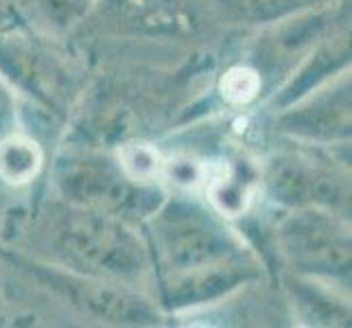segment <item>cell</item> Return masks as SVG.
<instances>
[{
    "label": "cell",
    "instance_id": "d6986e66",
    "mask_svg": "<svg viewBox=\"0 0 352 328\" xmlns=\"http://www.w3.org/2000/svg\"><path fill=\"white\" fill-rule=\"evenodd\" d=\"M5 18V14H3V11H0V20H3Z\"/></svg>",
    "mask_w": 352,
    "mask_h": 328
},
{
    "label": "cell",
    "instance_id": "5b68a950",
    "mask_svg": "<svg viewBox=\"0 0 352 328\" xmlns=\"http://www.w3.org/2000/svg\"><path fill=\"white\" fill-rule=\"evenodd\" d=\"M0 79L55 118H68L83 92V72L62 48L31 31H0Z\"/></svg>",
    "mask_w": 352,
    "mask_h": 328
},
{
    "label": "cell",
    "instance_id": "7c38bea8",
    "mask_svg": "<svg viewBox=\"0 0 352 328\" xmlns=\"http://www.w3.org/2000/svg\"><path fill=\"white\" fill-rule=\"evenodd\" d=\"M258 188L261 175L250 162L230 160V157L208 162V175L204 184L206 204L228 221L250 215Z\"/></svg>",
    "mask_w": 352,
    "mask_h": 328
},
{
    "label": "cell",
    "instance_id": "8992f818",
    "mask_svg": "<svg viewBox=\"0 0 352 328\" xmlns=\"http://www.w3.org/2000/svg\"><path fill=\"white\" fill-rule=\"evenodd\" d=\"M272 232L278 259L296 276L322 283L350 276V226L344 215L324 208L287 210Z\"/></svg>",
    "mask_w": 352,
    "mask_h": 328
},
{
    "label": "cell",
    "instance_id": "7a4b0ae2",
    "mask_svg": "<svg viewBox=\"0 0 352 328\" xmlns=\"http://www.w3.org/2000/svg\"><path fill=\"white\" fill-rule=\"evenodd\" d=\"M153 261V274L188 272L199 267L252 259L228 219L208 204L179 193L164 197L157 210L142 223Z\"/></svg>",
    "mask_w": 352,
    "mask_h": 328
},
{
    "label": "cell",
    "instance_id": "277c9868",
    "mask_svg": "<svg viewBox=\"0 0 352 328\" xmlns=\"http://www.w3.org/2000/svg\"><path fill=\"white\" fill-rule=\"evenodd\" d=\"M0 259L29 281L38 283V287L48 291L53 298L96 322L114 326H153L162 318L153 300L144 298L138 287L70 272L33 259L5 243H0Z\"/></svg>",
    "mask_w": 352,
    "mask_h": 328
},
{
    "label": "cell",
    "instance_id": "2e32d148",
    "mask_svg": "<svg viewBox=\"0 0 352 328\" xmlns=\"http://www.w3.org/2000/svg\"><path fill=\"white\" fill-rule=\"evenodd\" d=\"M263 88H265L263 72L252 64L230 66L228 70H223L219 83H217V92H219L221 101L234 109H243L256 103L263 94Z\"/></svg>",
    "mask_w": 352,
    "mask_h": 328
},
{
    "label": "cell",
    "instance_id": "ba28073f",
    "mask_svg": "<svg viewBox=\"0 0 352 328\" xmlns=\"http://www.w3.org/2000/svg\"><path fill=\"white\" fill-rule=\"evenodd\" d=\"M276 129L315 147L346 144L350 140V77L344 72L280 109Z\"/></svg>",
    "mask_w": 352,
    "mask_h": 328
},
{
    "label": "cell",
    "instance_id": "3957f363",
    "mask_svg": "<svg viewBox=\"0 0 352 328\" xmlns=\"http://www.w3.org/2000/svg\"><path fill=\"white\" fill-rule=\"evenodd\" d=\"M51 182L59 199L144 223L164 201L160 184H144L129 177L114 153L94 147H72L55 157Z\"/></svg>",
    "mask_w": 352,
    "mask_h": 328
},
{
    "label": "cell",
    "instance_id": "6da1fadb",
    "mask_svg": "<svg viewBox=\"0 0 352 328\" xmlns=\"http://www.w3.org/2000/svg\"><path fill=\"white\" fill-rule=\"evenodd\" d=\"M24 239L29 250H16L103 281L138 287L153 272L147 239L136 226L59 197L33 212Z\"/></svg>",
    "mask_w": 352,
    "mask_h": 328
},
{
    "label": "cell",
    "instance_id": "30bf717a",
    "mask_svg": "<svg viewBox=\"0 0 352 328\" xmlns=\"http://www.w3.org/2000/svg\"><path fill=\"white\" fill-rule=\"evenodd\" d=\"M107 16L120 31L138 35H188L199 27V0H107Z\"/></svg>",
    "mask_w": 352,
    "mask_h": 328
},
{
    "label": "cell",
    "instance_id": "9c48e42d",
    "mask_svg": "<svg viewBox=\"0 0 352 328\" xmlns=\"http://www.w3.org/2000/svg\"><path fill=\"white\" fill-rule=\"evenodd\" d=\"M261 272L252 259L230 261L221 265L199 267L188 272L155 274L157 302L166 311L199 309L228 298L239 287L256 281Z\"/></svg>",
    "mask_w": 352,
    "mask_h": 328
},
{
    "label": "cell",
    "instance_id": "8fae6325",
    "mask_svg": "<svg viewBox=\"0 0 352 328\" xmlns=\"http://www.w3.org/2000/svg\"><path fill=\"white\" fill-rule=\"evenodd\" d=\"M350 68V33L344 29L339 33H326L315 42L309 53L302 57L298 68L291 72V77L276 90L272 107L280 112L287 105L300 101L309 92L326 86L329 81Z\"/></svg>",
    "mask_w": 352,
    "mask_h": 328
},
{
    "label": "cell",
    "instance_id": "52a82bcc",
    "mask_svg": "<svg viewBox=\"0 0 352 328\" xmlns=\"http://www.w3.org/2000/svg\"><path fill=\"white\" fill-rule=\"evenodd\" d=\"M261 186L267 199L285 210L324 208L350 212V179L331 157L315 149L278 151L265 160Z\"/></svg>",
    "mask_w": 352,
    "mask_h": 328
},
{
    "label": "cell",
    "instance_id": "4fadbf2b",
    "mask_svg": "<svg viewBox=\"0 0 352 328\" xmlns=\"http://www.w3.org/2000/svg\"><path fill=\"white\" fill-rule=\"evenodd\" d=\"M44 149L33 136L14 131L0 138V182L9 186H27L42 173Z\"/></svg>",
    "mask_w": 352,
    "mask_h": 328
},
{
    "label": "cell",
    "instance_id": "ac0fdd59",
    "mask_svg": "<svg viewBox=\"0 0 352 328\" xmlns=\"http://www.w3.org/2000/svg\"><path fill=\"white\" fill-rule=\"evenodd\" d=\"M20 129L16 92L0 79V138Z\"/></svg>",
    "mask_w": 352,
    "mask_h": 328
},
{
    "label": "cell",
    "instance_id": "9a60e30c",
    "mask_svg": "<svg viewBox=\"0 0 352 328\" xmlns=\"http://www.w3.org/2000/svg\"><path fill=\"white\" fill-rule=\"evenodd\" d=\"M228 18L245 22H278L302 11L331 5V0H219Z\"/></svg>",
    "mask_w": 352,
    "mask_h": 328
},
{
    "label": "cell",
    "instance_id": "5bb4252c",
    "mask_svg": "<svg viewBox=\"0 0 352 328\" xmlns=\"http://www.w3.org/2000/svg\"><path fill=\"white\" fill-rule=\"evenodd\" d=\"M296 305L302 309L309 324H324V326H346L350 324V307L344 300H335L329 291L320 287V281L313 278L296 276L291 281Z\"/></svg>",
    "mask_w": 352,
    "mask_h": 328
},
{
    "label": "cell",
    "instance_id": "e0dca14e",
    "mask_svg": "<svg viewBox=\"0 0 352 328\" xmlns=\"http://www.w3.org/2000/svg\"><path fill=\"white\" fill-rule=\"evenodd\" d=\"M123 171L136 182L144 184H160L162 173V153L155 144L147 140H123L114 151Z\"/></svg>",
    "mask_w": 352,
    "mask_h": 328
}]
</instances>
